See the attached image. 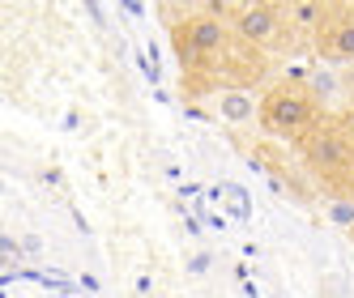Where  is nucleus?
I'll return each mask as SVG.
<instances>
[{"label":"nucleus","mask_w":354,"mask_h":298,"mask_svg":"<svg viewBox=\"0 0 354 298\" xmlns=\"http://www.w3.org/2000/svg\"><path fill=\"white\" fill-rule=\"evenodd\" d=\"M324 119V107L316 103V94L303 86V81H277L265 90L261 98V115H257V128L269 141H282V145H299L316 123Z\"/></svg>","instance_id":"nucleus-2"},{"label":"nucleus","mask_w":354,"mask_h":298,"mask_svg":"<svg viewBox=\"0 0 354 298\" xmlns=\"http://www.w3.org/2000/svg\"><path fill=\"white\" fill-rule=\"evenodd\" d=\"M226 13H231V30L235 39L252 43V47H269L282 39V30L290 26L286 21V5H265V0H257V5H226Z\"/></svg>","instance_id":"nucleus-3"},{"label":"nucleus","mask_w":354,"mask_h":298,"mask_svg":"<svg viewBox=\"0 0 354 298\" xmlns=\"http://www.w3.org/2000/svg\"><path fill=\"white\" fill-rule=\"evenodd\" d=\"M333 5H320V0H290L286 5V21L295 30H312V34H320L328 21H333Z\"/></svg>","instance_id":"nucleus-5"},{"label":"nucleus","mask_w":354,"mask_h":298,"mask_svg":"<svg viewBox=\"0 0 354 298\" xmlns=\"http://www.w3.org/2000/svg\"><path fill=\"white\" fill-rule=\"evenodd\" d=\"M0 252H5V260H9V264H13V260H21V252H17V243H13V239L0 243Z\"/></svg>","instance_id":"nucleus-9"},{"label":"nucleus","mask_w":354,"mask_h":298,"mask_svg":"<svg viewBox=\"0 0 354 298\" xmlns=\"http://www.w3.org/2000/svg\"><path fill=\"white\" fill-rule=\"evenodd\" d=\"M316 56L324 64H354V13H333V21L316 34Z\"/></svg>","instance_id":"nucleus-4"},{"label":"nucleus","mask_w":354,"mask_h":298,"mask_svg":"<svg viewBox=\"0 0 354 298\" xmlns=\"http://www.w3.org/2000/svg\"><path fill=\"white\" fill-rule=\"evenodd\" d=\"M218 111H222V119L231 123V128H243V123H252V119L261 115V103H252L248 90L222 86V94H218Z\"/></svg>","instance_id":"nucleus-6"},{"label":"nucleus","mask_w":354,"mask_h":298,"mask_svg":"<svg viewBox=\"0 0 354 298\" xmlns=\"http://www.w3.org/2000/svg\"><path fill=\"white\" fill-rule=\"evenodd\" d=\"M350 235H354V230H350Z\"/></svg>","instance_id":"nucleus-10"},{"label":"nucleus","mask_w":354,"mask_h":298,"mask_svg":"<svg viewBox=\"0 0 354 298\" xmlns=\"http://www.w3.org/2000/svg\"><path fill=\"white\" fill-rule=\"evenodd\" d=\"M295 149H299L303 170L324 188L328 201L354 205V119L324 115Z\"/></svg>","instance_id":"nucleus-1"},{"label":"nucleus","mask_w":354,"mask_h":298,"mask_svg":"<svg viewBox=\"0 0 354 298\" xmlns=\"http://www.w3.org/2000/svg\"><path fill=\"white\" fill-rule=\"evenodd\" d=\"M218 192H222V205L231 209L235 221H248V217H252V201H248V192H243L239 183H222Z\"/></svg>","instance_id":"nucleus-7"},{"label":"nucleus","mask_w":354,"mask_h":298,"mask_svg":"<svg viewBox=\"0 0 354 298\" xmlns=\"http://www.w3.org/2000/svg\"><path fill=\"white\" fill-rule=\"evenodd\" d=\"M328 217H333V226L354 230V205L350 201H328Z\"/></svg>","instance_id":"nucleus-8"}]
</instances>
